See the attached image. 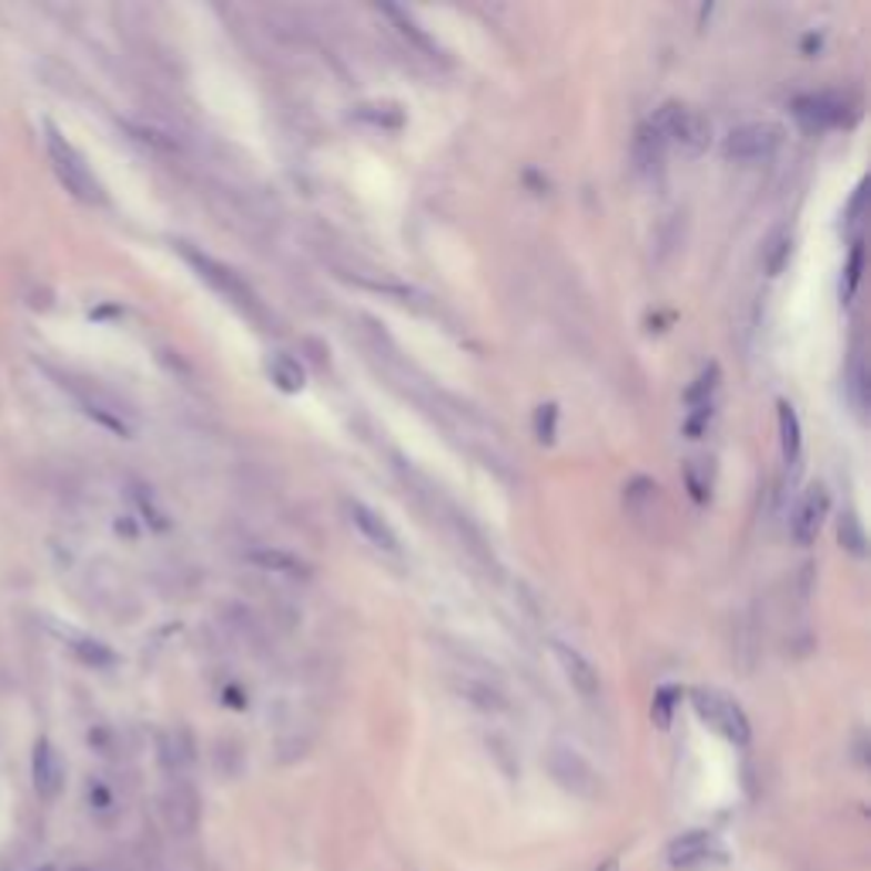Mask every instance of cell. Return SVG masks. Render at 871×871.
<instances>
[{"instance_id": "8", "label": "cell", "mask_w": 871, "mask_h": 871, "mask_svg": "<svg viewBox=\"0 0 871 871\" xmlns=\"http://www.w3.org/2000/svg\"><path fill=\"white\" fill-rule=\"evenodd\" d=\"M828 510H831V494H828V487H824V484H813V487L803 494L800 507L793 510V518H790V535H793V541H797V545H810L817 535H821V525H824V518H828Z\"/></svg>"}, {"instance_id": "32", "label": "cell", "mask_w": 871, "mask_h": 871, "mask_svg": "<svg viewBox=\"0 0 871 871\" xmlns=\"http://www.w3.org/2000/svg\"><path fill=\"white\" fill-rule=\"evenodd\" d=\"M596 871H620V861H617V858H606Z\"/></svg>"}, {"instance_id": "19", "label": "cell", "mask_w": 871, "mask_h": 871, "mask_svg": "<svg viewBox=\"0 0 871 871\" xmlns=\"http://www.w3.org/2000/svg\"><path fill=\"white\" fill-rule=\"evenodd\" d=\"M270 378L286 395H296L306 385V375H303L300 362H296V357H290V354H273L270 357Z\"/></svg>"}, {"instance_id": "31", "label": "cell", "mask_w": 871, "mask_h": 871, "mask_svg": "<svg viewBox=\"0 0 871 871\" xmlns=\"http://www.w3.org/2000/svg\"><path fill=\"white\" fill-rule=\"evenodd\" d=\"M110 800L113 797L107 793V787H99V783L92 787V807H110Z\"/></svg>"}, {"instance_id": "1", "label": "cell", "mask_w": 871, "mask_h": 871, "mask_svg": "<svg viewBox=\"0 0 871 871\" xmlns=\"http://www.w3.org/2000/svg\"><path fill=\"white\" fill-rule=\"evenodd\" d=\"M44 146H48V161H51V171L59 174V181L65 184V191L85 204H102V184L95 181V174L89 171L85 158L75 150V143L55 126V123H44Z\"/></svg>"}, {"instance_id": "13", "label": "cell", "mask_w": 871, "mask_h": 871, "mask_svg": "<svg viewBox=\"0 0 871 871\" xmlns=\"http://www.w3.org/2000/svg\"><path fill=\"white\" fill-rule=\"evenodd\" d=\"M664 143H668V140H664L650 123H644L637 130V136H634V164H637L640 174H647V178L660 174V168H664Z\"/></svg>"}, {"instance_id": "10", "label": "cell", "mask_w": 871, "mask_h": 871, "mask_svg": "<svg viewBox=\"0 0 871 871\" xmlns=\"http://www.w3.org/2000/svg\"><path fill=\"white\" fill-rule=\"evenodd\" d=\"M161 817L164 824L174 831V834H191L198 828V817H201V803H198V793L184 783H174L164 797H161Z\"/></svg>"}, {"instance_id": "11", "label": "cell", "mask_w": 871, "mask_h": 871, "mask_svg": "<svg viewBox=\"0 0 871 871\" xmlns=\"http://www.w3.org/2000/svg\"><path fill=\"white\" fill-rule=\"evenodd\" d=\"M551 650H555V660H558L561 675H566V681H569L583 698H596V695H599V675H596V668L589 664V657L579 654V650L569 647V644H561V640H555Z\"/></svg>"}, {"instance_id": "22", "label": "cell", "mask_w": 871, "mask_h": 871, "mask_svg": "<svg viewBox=\"0 0 871 871\" xmlns=\"http://www.w3.org/2000/svg\"><path fill=\"white\" fill-rule=\"evenodd\" d=\"M456 688H459V695H464L467 701H474V705L484 708V711H500V708H504V695H500L497 688H490V681L464 678Z\"/></svg>"}, {"instance_id": "9", "label": "cell", "mask_w": 871, "mask_h": 871, "mask_svg": "<svg viewBox=\"0 0 871 871\" xmlns=\"http://www.w3.org/2000/svg\"><path fill=\"white\" fill-rule=\"evenodd\" d=\"M31 780H34V790H38L41 800H55V797L62 793L65 766H62L59 749L51 746L48 739H38V742H34V752H31Z\"/></svg>"}, {"instance_id": "28", "label": "cell", "mask_w": 871, "mask_h": 871, "mask_svg": "<svg viewBox=\"0 0 871 871\" xmlns=\"http://www.w3.org/2000/svg\"><path fill=\"white\" fill-rule=\"evenodd\" d=\"M848 392H851V402L858 405V413H864V365H861V357H854V365H851Z\"/></svg>"}, {"instance_id": "23", "label": "cell", "mask_w": 871, "mask_h": 871, "mask_svg": "<svg viewBox=\"0 0 871 871\" xmlns=\"http://www.w3.org/2000/svg\"><path fill=\"white\" fill-rule=\"evenodd\" d=\"M838 538H841V545L851 551V555H864L868 548V538H864V528H861V521H858V515L854 510H848V515H841V525H838Z\"/></svg>"}, {"instance_id": "2", "label": "cell", "mask_w": 871, "mask_h": 871, "mask_svg": "<svg viewBox=\"0 0 871 871\" xmlns=\"http://www.w3.org/2000/svg\"><path fill=\"white\" fill-rule=\"evenodd\" d=\"M178 252L184 255L188 260V266L209 283L212 290H219L225 300H232L239 311H245L249 317H255V321H263V306H260V296L252 293V286L239 276V273H232L225 263H219V260H212V255H204V252H198V249H191V245H184V242H178Z\"/></svg>"}, {"instance_id": "6", "label": "cell", "mask_w": 871, "mask_h": 871, "mask_svg": "<svg viewBox=\"0 0 871 871\" xmlns=\"http://www.w3.org/2000/svg\"><path fill=\"white\" fill-rule=\"evenodd\" d=\"M780 143H783V130L777 123H746L726 136L722 150L729 161L752 164V161H770L780 150Z\"/></svg>"}, {"instance_id": "25", "label": "cell", "mask_w": 871, "mask_h": 871, "mask_svg": "<svg viewBox=\"0 0 871 871\" xmlns=\"http://www.w3.org/2000/svg\"><path fill=\"white\" fill-rule=\"evenodd\" d=\"M681 698V691L678 688H660L657 695H654V726L657 729H668L671 726V715H675V701Z\"/></svg>"}, {"instance_id": "21", "label": "cell", "mask_w": 871, "mask_h": 871, "mask_svg": "<svg viewBox=\"0 0 871 871\" xmlns=\"http://www.w3.org/2000/svg\"><path fill=\"white\" fill-rule=\"evenodd\" d=\"M777 416H780V443H783V456L793 459L800 456V419H797V408L790 402H780L777 405Z\"/></svg>"}, {"instance_id": "26", "label": "cell", "mask_w": 871, "mask_h": 871, "mask_svg": "<svg viewBox=\"0 0 871 871\" xmlns=\"http://www.w3.org/2000/svg\"><path fill=\"white\" fill-rule=\"evenodd\" d=\"M715 385H719V368L711 365V368H708V372H701V375L695 378V385L685 392V402H688V405H698V408H701V405H708V398H711Z\"/></svg>"}, {"instance_id": "4", "label": "cell", "mask_w": 871, "mask_h": 871, "mask_svg": "<svg viewBox=\"0 0 871 871\" xmlns=\"http://www.w3.org/2000/svg\"><path fill=\"white\" fill-rule=\"evenodd\" d=\"M650 126L664 140H675L678 146H685L688 153H705L711 143V123L698 110L685 107V102H664Z\"/></svg>"}, {"instance_id": "18", "label": "cell", "mask_w": 871, "mask_h": 871, "mask_svg": "<svg viewBox=\"0 0 871 871\" xmlns=\"http://www.w3.org/2000/svg\"><path fill=\"white\" fill-rule=\"evenodd\" d=\"M790 255H793V232L790 229H777V232H770V239L762 242V266L770 276L783 273Z\"/></svg>"}, {"instance_id": "20", "label": "cell", "mask_w": 871, "mask_h": 871, "mask_svg": "<svg viewBox=\"0 0 871 871\" xmlns=\"http://www.w3.org/2000/svg\"><path fill=\"white\" fill-rule=\"evenodd\" d=\"M161 762L168 766L171 773H181L184 766L194 762V742L188 732H168L161 736Z\"/></svg>"}, {"instance_id": "30", "label": "cell", "mask_w": 871, "mask_h": 871, "mask_svg": "<svg viewBox=\"0 0 871 871\" xmlns=\"http://www.w3.org/2000/svg\"><path fill=\"white\" fill-rule=\"evenodd\" d=\"M861 209H864V184H861V188L854 191V201H851V212H848V222H858Z\"/></svg>"}, {"instance_id": "24", "label": "cell", "mask_w": 871, "mask_h": 871, "mask_svg": "<svg viewBox=\"0 0 871 871\" xmlns=\"http://www.w3.org/2000/svg\"><path fill=\"white\" fill-rule=\"evenodd\" d=\"M72 650H75L85 664H92V668H107V664L117 660L110 647H102V644H95V640H85V637H72Z\"/></svg>"}, {"instance_id": "15", "label": "cell", "mask_w": 871, "mask_h": 871, "mask_svg": "<svg viewBox=\"0 0 871 871\" xmlns=\"http://www.w3.org/2000/svg\"><path fill=\"white\" fill-rule=\"evenodd\" d=\"M252 566H260L266 573H280V576H290V579H306L311 576V566L306 561H300L296 555L290 551H280V548H255L245 555Z\"/></svg>"}, {"instance_id": "12", "label": "cell", "mask_w": 871, "mask_h": 871, "mask_svg": "<svg viewBox=\"0 0 871 871\" xmlns=\"http://www.w3.org/2000/svg\"><path fill=\"white\" fill-rule=\"evenodd\" d=\"M344 510H347L351 525L362 531L375 548L398 551V535L392 531V525L378 515L375 507H368V504H362V500H344Z\"/></svg>"}, {"instance_id": "5", "label": "cell", "mask_w": 871, "mask_h": 871, "mask_svg": "<svg viewBox=\"0 0 871 871\" xmlns=\"http://www.w3.org/2000/svg\"><path fill=\"white\" fill-rule=\"evenodd\" d=\"M548 773L561 790H569L573 797H583V800L599 797V773L586 762V756H579L569 746H551L548 749Z\"/></svg>"}, {"instance_id": "16", "label": "cell", "mask_w": 871, "mask_h": 871, "mask_svg": "<svg viewBox=\"0 0 871 871\" xmlns=\"http://www.w3.org/2000/svg\"><path fill=\"white\" fill-rule=\"evenodd\" d=\"M711 848H715V838L708 831H685L681 838H675L668 844V861L671 864H695V861L708 858Z\"/></svg>"}, {"instance_id": "17", "label": "cell", "mask_w": 871, "mask_h": 871, "mask_svg": "<svg viewBox=\"0 0 871 871\" xmlns=\"http://www.w3.org/2000/svg\"><path fill=\"white\" fill-rule=\"evenodd\" d=\"M354 120H362L375 130H402L405 126V113L398 102H362L354 110Z\"/></svg>"}, {"instance_id": "14", "label": "cell", "mask_w": 871, "mask_h": 871, "mask_svg": "<svg viewBox=\"0 0 871 871\" xmlns=\"http://www.w3.org/2000/svg\"><path fill=\"white\" fill-rule=\"evenodd\" d=\"M382 14H385V18H392V24L398 28V34L413 41L419 51H426L429 59H443V48H439V41H436V38H433L426 28H419V21H416L413 14H405V11H402V8H395V4H382Z\"/></svg>"}, {"instance_id": "33", "label": "cell", "mask_w": 871, "mask_h": 871, "mask_svg": "<svg viewBox=\"0 0 871 871\" xmlns=\"http://www.w3.org/2000/svg\"><path fill=\"white\" fill-rule=\"evenodd\" d=\"M41 871H55V868H41Z\"/></svg>"}, {"instance_id": "7", "label": "cell", "mask_w": 871, "mask_h": 871, "mask_svg": "<svg viewBox=\"0 0 871 871\" xmlns=\"http://www.w3.org/2000/svg\"><path fill=\"white\" fill-rule=\"evenodd\" d=\"M793 117H797L807 130H831V126L851 123V107H848L841 95L810 92V95L793 99Z\"/></svg>"}, {"instance_id": "3", "label": "cell", "mask_w": 871, "mask_h": 871, "mask_svg": "<svg viewBox=\"0 0 871 871\" xmlns=\"http://www.w3.org/2000/svg\"><path fill=\"white\" fill-rule=\"evenodd\" d=\"M691 705H695V715L708 726L719 732L726 742L732 746H749L752 739V729H749V719L746 711L739 708V701H732L729 695L715 691V688H695L691 691Z\"/></svg>"}, {"instance_id": "29", "label": "cell", "mask_w": 871, "mask_h": 871, "mask_svg": "<svg viewBox=\"0 0 871 871\" xmlns=\"http://www.w3.org/2000/svg\"><path fill=\"white\" fill-rule=\"evenodd\" d=\"M861 263H864V249L854 245L851 252V263H848V283H844V296H851L858 290V280H861Z\"/></svg>"}, {"instance_id": "27", "label": "cell", "mask_w": 871, "mask_h": 871, "mask_svg": "<svg viewBox=\"0 0 871 871\" xmlns=\"http://www.w3.org/2000/svg\"><path fill=\"white\" fill-rule=\"evenodd\" d=\"M555 423H558V408L548 402V405H538V413H535V436L538 443H555Z\"/></svg>"}]
</instances>
